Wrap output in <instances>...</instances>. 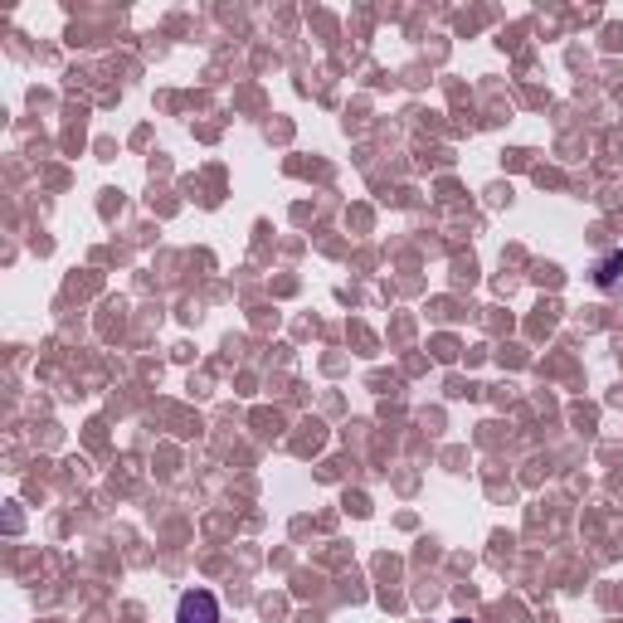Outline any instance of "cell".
<instances>
[{
    "instance_id": "cell-1",
    "label": "cell",
    "mask_w": 623,
    "mask_h": 623,
    "mask_svg": "<svg viewBox=\"0 0 623 623\" xmlns=\"http://www.w3.org/2000/svg\"><path fill=\"white\" fill-rule=\"evenodd\" d=\"M176 623H220V600L210 590H185L176 604Z\"/></svg>"
},
{
    "instance_id": "cell-3",
    "label": "cell",
    "mask_w": 623,
    "mask_h": 623,
    "mask_svg": "<svg viewBox=\"0 0 623 623\" xmlns=\"http://www.w3.org/2000/svg\"><path fill=\"white\" fill-rule=\"evenodd\" d=\"M458 623H473V619H458Z\"/></svg>"
},
{
    "instance_id": "cell-2",
    "label": "cell",
    "mask_w": 623,
    "mask_h": 623,
    "mask_svg": "<svg viewBox=\"0 0 623 623\" xmlns=\"http://www.w3.org/2000/svg\"><path fill=\"white\" fill-rule=\"evenodd\" d=\"M619 278H623V254H609L600 269H594V283L600 288H619Z\"/></svg>"
}]
</instances>
